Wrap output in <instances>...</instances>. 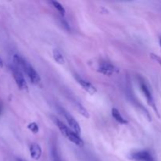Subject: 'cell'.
Here are the masks:
<instances>
[{
  "mask_svg": "<svg viewBox=\"0 0 161 161\" xmlns=\"http://www.w3.org/2000/svg\"><path fill=\"white\" fill-rule=\"evenodd\" d=\"M13 61L17 68L21 69L25 75L29 79L30 82L33 84H37L40 82V76L39 73L35 70L34 68L25 59H24L21 56L18 54H15L13 57Z\"/></svg>",
  "mask_w": 161,
  "mask_h": 161,
  "instance_id": "6da1fadb",
  "label": "cell"
},
{
  "mask_svg": "<svg viewBox=\"0 0 161 161\" xmlns=\"http://www.w3.org/2000/svg\"><path fill=\"white\" fill-rule=\"evenodd\" d=\"M55 123H56L57 126H58V127L59 128L60 131L61 132V134H62L66 138H68L69 141H71L72 143H74V144L76 145V146H80V147L83 146L84 142H83V140L80 138L79 135L75 133L72 129L69 128L64 123L60 121L58 119H55Z\"/></svg>",
  "mask_w": 161,
  "mask_h": 161,
  "instance_id": "7a4b0ae2",
  "label": "cell"
},
{
  "mask_svg": "<svg viewBox=\"0 0 161 161\" xmlns=\"http://www.w3.org/2000/svg\"><path fill=\"white\" fill-rule=\"evenodd\" d=\"M10 69H11V72H12L13 77H14L17 86H18L20 90H22V91H25L28 92V84H27L26 80H25V77H24L23 74H22V72H20L19 68H17V66H11Z\"/></svg>",
  "mask_w": 161,
  "mask_h": 161,
  "instance_id": "3957f363",
  "label": "cell"
},
{
  "mask_svg": "<svg viewBox=\"0 0 161 161\" xmlns=\"http://www.w3.org/2000/svg\"><path fill=\"white\" fill-rule=\"evenodd\" d=\"M130 158L134 161H157L152 153L148 150H138L131 153Z\"/></svg>",
  "mask_w": 161,
  "mask_h": 161,
  "instance_id": "277c9868",
  "label": "cell"
},
{
  "mask_svg": "<svg viewBox=\"0 0 161 161\" xmlns=\"http://www.w3.org/2000/svg\"><path fill=\"white\" fill-rule=\"evenodd\" d=\"M140 87H141L142 91L145 97H146V100H147L148 104L153 108L154 111L157 113V114L159 115L158 110H157V105H156L155 101H154L153 97V94L152 93H151L150 89H149V87L148 86V85L145 83L144 80H141V81H140Z\"/></svg>",
  "mask_w": 161,
  "mask_h": 161,
  "instance_id": "5b68a950",
  "label": "cell"
},
{
  "mask_svg": "<svg viewBox=\"0 0 161 161\" xmlns=\"http://www.w3.org/2000/svg\"><path fill=\"white\" fill-rule=\"evenodd\" d=\"M97 72L103 74V75L109 76V75H112L114 73H118L119 69L116 68L115 65H113V64H111V63L104 61V62L100 63L98 69H97Z\"/></svg>",
  "mask_w": 161,
  "mask_h": 161,
  "instance_id": "8992f818",
  "label": "cell"
},
{
  "mask_svg": "<svg viewBox=\"0 0 161 161\" xmlns=\"http://www.w3.org/2000/svg\"><path fill=\"white\" fill-rule=\"evenodd\" d=\"M61 112L63 113V115H64V116L65 117L69 125L70 126V128L72 129L75 133H76L77 135H79V134L80 133V131H81V129H80L79 123L77 122V121L75 119V118H74L72 115L69 114L68 112L64 111V109L61 110Z\"/></svg>",
  "mask_w": 161,
  "mask_h": 161,
  "instance_id": "52a82bcc",
  "label": "cell"
},
{
  "mask_svg": "<svg viewBox=\"0 0 161 161\" xmlns=\"http://www.w3.org/2000/svg\"><path fill=\"white\" fill-rule=\"evenodd\" d=\"M75 79H76L79 84H80L86 92H88L91 94H94L97 93V89H96V87L94 85L91 84L90 82L86 81V80H83V78L79 76H75Z\"/></svg>",
  "mask_w": 161,
  "mask_h": 161,
  "instance_id": "ba28073f",
  "label": "cell"
},
{
  "mask_svg": "<svg viewBox=\"0 0 161 161\" xmlns=\"http://www.w3.org/2000/svg\"><path fill=\"white\" fill-rule=\"evenodd\" d=\"M42 154V149L38 144H32L30 146V155L34 160H38Z\"/></svg>",
  "mask_w": 161,
  "mask_h": 161,
  "instance_id": "9c48e42d",
  "label": "cell"
},
{
  "mask_svg": "<svg viewBox=\"0 0 161 161\" xmlns=\"http://www.w3.org/2000/svg\"><path fill=\"white\" fill-rule=\"evenodd\" d=\"M112 116H113V117L116 119V122H118L119 124H127V123H128L127 119H125L123 117L119 110L116 109V108H113V109H112Z\"/></svg>",
  "mask_w": 161,
  "mask_h": 161,
  "instance_id": "30bf717a",
  "label": "cell"
},
{
  "mask_svg": "<svg viewBox=\"0 0 161 161\" xmlns=\"http://www.w3.org/2000/svg\"><path fill=\"white\" fill-rule=\"evenodd\" d=\"M53 58H54L55 61H57L58 64H62L64 63V57H63L62 53H61L59 50H57V49H55V50H53Z\"/></svg>",
  "mask_w": 161,
  "mask_h": 161,
  "instance_id": "8fae6325",
  "label": "cell"
},
{
  "mask_svg": "<svg viewBox=\"0 0 161 161\" xmlns=\"http://www.w3.org/2000/svg\"><path fill=\"white\" fill-rule=\"evenodd\" d=\"M51 155L52 158H53V161H64L63 159L61 158V154H60L57 146H53V147H52Z\"/></svg>",
  "mask_w": 161,
  "mask_h": 161,
  "instance_id": "7c38bea8",
  "label": "cell"
},
{
  "mask_svg": "<svg viewBox=\"0 0 161 161\" xmlns=\"http://www.w3.org/2000/svg\"><path fill=\"white\" fill-rule=\"evenodd\" d=\"M51 4L53 5V7L61 14V15L62 16V17H64V14H65V9H64V6H63L61 3H58V2L57 1H51Z\"/></svg>",
  "mask_w": 161,
  "mask_h": 161,
  "instance_id": "4fadbf2b",
  "label": "cell"
},
{
  "mask_svg": "<svg viewBox=\"0 0 161 161\" xmlns=\"http://www.w3.org/2000/svg\"><path fill=\"white\" fill-rule=\"evenodd\" d=\"M75 107H76V108L78 109V111L80 112V114L83 115L84 117L89 118V116H90L89 113H88V112L86 111V108L83 106V105H82V104H80V102H76V103H75Z\"/></svg>",
  "mask_w": 161,
  "mask_h": 161,
  "instance_id": "5bb4252c",
  "label": "cell"
},
{
  "mask_svg": "<svg viewBox=\"0 0 161 161\" xmlns=\"http://www.w3.org/2000/svg\"><path fill=\"white\" fill-rule=\"evenodd\" d=\"M28 128L29 129V130H31V132H33L34 134H37L38 132H39V125H38V124H36V123H35V122L31 123V124H28Z\"/></svg>",
  "mask_w": 161,
  "mask_h": 161,
  "instance_id": "9a60e30c",
  "label": "cell"
},
{
  "mask_svg": "<svg viewBox=\"0 0 161 161\" xmlns=\"http://www.w3.org/2000/svg\"><path fill=\"white\" fill-rule=\"evenodd\" d=\"M150 56H151V58H153V59H154L155 61H157V62L160 63V64H161V58H160V57L157 56V55H156V54H154V53H151Z\"/></svg>",
  "mask_w": 161,
  "mask_h": 161,
  "instance_id": "2e32d148",
  "label": "cell"
},
{
  "mask_svg": "<svg viewBox=\"0 0 161 161\" xmlns=\"http://www.w3.org/2000/svg\"><path fill=\"white\" fill-rule=\"evenodd\" d=\"M3 60H2L1 58H0V69H1V68H3Z\"/></svg>",
  "mask_w": 161,
  "mask_h": 161,
  "instance_id": "e0dca14e",
  "label": "cell"
},
{
  "mask_svg": "<svg viewBox=\"0 0 161 161\" xmlns=\"http://www.w3.org/2000/svg\"><path fill=\"white\" fill-rule=\"evenodd\" d=\"M17 161H26V160H22V159H17Z\"/></svg>",
  "mask_w": 161,
  "mask_h": 161,
  "instance_id": "ac0fdd59",
  "label": "cell"
},
{
  "mask_svg": "<svg viewBox=\"0 0 161 161\" xmlns=\"http://www.w3.org/2000/svg\"><path fill=\"white\" fill-rule=\"evenodd\" d=\"M1 111H2V107L1 105H0V113H1Z\"/></svg>",
  "mask_w": 161,
  "mask_h": 161,
  "instance_id": "d6986e66",
  "label": "cell"
},
{
  "mask_svg": "<svg viewBox=\"0 0 161 161\" xmlns=\"http://www.w3.org/2000/svg\"><path fill=\"white\" fill-rule=\"evenodd\" d=\"M160 47H161V38H160Z\"/></svg>",
  "mask_w": 161,
  "mask_h": 161,
  "instance_id": "ffe728a7",
  "label": "cell"
}]
</instances>
